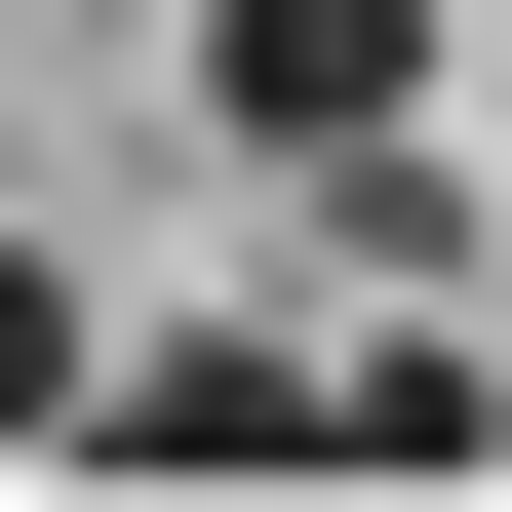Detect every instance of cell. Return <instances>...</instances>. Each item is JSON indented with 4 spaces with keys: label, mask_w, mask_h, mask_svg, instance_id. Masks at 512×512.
Wrapping results in <instances>:
<instances>
[{
    "label": "cell",
    "mask_w": 512,
    "mask_h": 512,
    "mask_svg": "<svg viewBox=\"0 0 512 512\" xmlns=\"http://www.w3.org/2000/svg\"><path fill=\"white\" fill-rule=\"evenodd\" d=\"M197 119H237V158H355V119H434V0H197Z\"/></svg>",
    "instance_id": "cell-1"
},
{
    "label": "cell",
    "mask_w": 512,
    "mask_h": 512,
    "mask_svg": "<svg viewBox=\"0 0 512 512\" xmlns=\"http://www.w3.org/2000/svg\"><path fill=\"white\" fill-rule=\"evenodd\" d=\"M0 434H79V276H40V237H0Z\"/></svg>",
    "instance_id": "cell-3"
},
{
    "label": "cell",
    "mask_w": 512,
    "mask_h": 512,
    "mask_svg": "<svg viewBox=\"0 0 512 512\" xmlns=\"http://www.w3.org/2000/svg\"><path fill=\"white\" fill-rule=\"evenodd\" d=\"M119 473H316V355H79Z\"/></svg>",
    "instance_id": "cell-2"
}]
</instances>
